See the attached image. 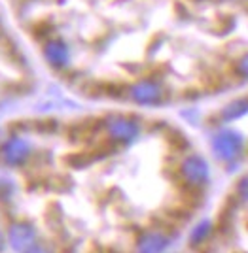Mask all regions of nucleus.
I'll return each mask as SVG.
<instances>
[{
    "instance_id": "obj_3",
    "label": "nucleus",
    "mask_w": 248,
    "mask_h": 253,
    "mask_svg": "<svg viewBox=\"0 0 248 253\" xmlns=\"http://www.w3.org/2000/svg\"><path fill=\"white\" fill-rule=\"evenodd\" d=\"M127 96L131 102L139 106H159L165 100V91L159 82L146 78L131 84L127 89Z\"/></svg>"
},
{
    "instance_id": "obj_13",
    "label": "nucleus",
    "mask_w": 248,
    "mask_h": 253,
    "mask_svg": "<svg viewBox=\"0 0 248 253\" xmlns=\"http://www.w3.org/2000/svg\"><path fill=\"white\" fill-rule=\"evenodd\" d=\"M4 246H6V234H4V231L0 229V252L4 250Z\"/></svg>"
},
{
    "instance_id": "obj_2",
    "label": "nucleus",
    "mask_w": 248,
    "mask_h": 253,
    "mask_svg": "<svg viewBox=\"0 0 248 253\" xmlns=\"http://www.w3.org/2000/svg\"><path fill=\"white\" fill-rule=\"evenodd\" d=\"M178 172L184 181L194 189H203L210 183V167H208L206 159L197 153L184 157Z\"/></svg>"
},
{
    "instance_id": "obj_12",
    "label": "nucleus",
    "mask_w": 248,
    "mask_h": 253,
    "mask_svg": "<svg viewBox=\"0 0 248 253\" xmlns=\"http://www.w3.org/2000/svg\"><path fill=\"white\" fill-rule=\"evenodd\" d=\"M239 193H241V201H247V179L245 178H241L239 181Z\"/></svg>"
},
{
    "instance_id": "obj_6",
    "label": "nucleus",
    "mask_w": 248,
    "mask_h": 253,
    "mask_svg": "<svg viewBox=\"0 0 248 253\" xmlns=\"http://www.w3.org/2000/svg\"><path fill=\"white\" fill-rule=\"evenodd\" d=\"M8 242L17 252H40L38 246V231L33 223L13 221L8 227Z\"/></svg>"
},
{
    "instance_id": "obj_9",
    "label": "nucleus",
    "mask_w": 248,
    "mask_h": 253,
    "mask_svg": "<svg viewBox=\"0 0 248 253\" xmlns=\"http://www.w3.org/2000/svg\"><path fill=\"white\" fill-rule=\"evenodd\" d=\"M212 232H214V223L210 221V219H201V221L197 223L194 229L190 231L188 242L192 244L194 248H199V246H203V244L212 236Z\"/></svg>"
},
{
    "instance_id": "obj_5",
    "label": "nucleus",
    "mask_w": 248,
    "mask_h": 253,
    "mask_svg": "<svg viewBox=\"0 0 248 253\" xmlns=\"http://www.w3.org/2000/svg\"><path fill=\"white\" fill-rule=\"evenodd\" d=\"M33 155V144L23 136H11L0 146V159L11 169H19L29 163Z\"/></svg>"
},
{
    "instance_id": "obj_1",
    "label": "nucleus",
    "mask_w": 248,
    "mask_h": 253,
    "mask_svg": "<svg viewBox=\"0 0 248 253\" xmlns=\"http://www.w3.org/2000/svg\"><path fill=\"white\" fill-rule=\"evenodd\" d=\"M210 151L220 163L233 165L245 153V140L233 128H218L210 138Z\"/></svg>"
},
{
    "instance_id": "obj_7",
    "label": "nucleus",
    "mask_w": 248,
    "mask_h": 253,
    "mask_svg": "<svg viewBox=\"0 0 248 253\" xmlns=\"http://www.w3.org/2000/svg\"><path fill=\"white\" fill-rule=\"evenodd\" d=\"M44 59L55 70H63L70 63V45L63 38H51L44 45Z\"/></svg>"
},
{
    "instance_id": "obj_10",
    "label": "nucleus",
    "mask_w": 248,
    "mask_h": 253,
    "mask_svg": "<svg viewBox=\"0 0 248 253\" xmlns=\"http://www.w3.org/2000/svg\"><path fill=\"white\" fill-rule=\"evenodd\" d=\"M247 114V98H239V100H233L231 104H227L224 110H222V121L224 123H233L237 121L239 117H243Z\"/></svg>"
},
{
    "instance_id": "obj_11",
    "label": "nucleus",
    "mask_w": 248,
    "mask_h": 253,
    "mask_svg": "<svg viewBox=\"0 0 248 253\" xmlns=\"http://www.w3.org/2000/svg\"><path fill=\"white\" fill-rule=\"evenodd\" d=\"M239 70V76H241V80H245L247 78V55H243L241 59H239L237 66H235Z\"/></svg>"
},
{
    "instance_id": "obj_8",
    "label": "nucleus",
    "mask_w": 248,
    "mask_h": 253,
    "mask_svg": "<svg viewBox=\"0 0 248 253\" xmlns=\"http://www.w3.org/2000/svg\"><path fill=\"white\" fill-rule=\"evenodd\" d=\"M173 244V236H169L165 231L159 229H150V231H142L137 238V250L146 253H157L165 252L169 246Z\"/></svg>"
},
{
    "instance_id": "obj_4",
    "label": "nucleus",
    "mask_w": 248,
    "mask_h": 253,
    "mask_svg": "<svg viewBox=\"0 0 248 253\" xmlns=\"http://www.w3.org/2000/svg\"><path fill=\"white\" fill-rule=\"evenodd\" d=\"M108 136L112 138V142L119 144H131L141 136V123L129 116H110L104 121Z\"/></svg>"
}]
</instances>
